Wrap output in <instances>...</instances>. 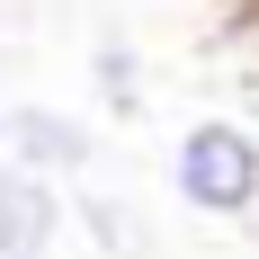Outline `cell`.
I'll return each mask as SVG.
<instances>
[{
	"label": "cell",
	"mask_w": 259,
	"mask_h": 259,
	"mask_svg": "<svg viewBox=\"0 0 259 259\" xmlns=\"http://www.w3.org/2000/svg\"><path fill=\"white\" fill-rule=\"evenodd\" d=\"M0 143H9V161H27L36 179H90L99 170V134L80 125L72 107H54V99H18V107H0Z\"/></svg>",
	"instance_id": "obj_2"
},
{
	"label": "cell",
	"mask_w": 259,
	"mask_h": 259,
	"mask_svg": "<svg viewBox=\"0 0 259 259\" xmlns=\"http://www.w3.org/2000/svg\"><path fill=\"white\" fill-rule=\"evenodd\" d=\"M0 152H9V143H0Z\"/></svg>",
	"instance_id": "obj_7"
},
{
	"label": "cell",
	"mask_w": 259,
	"mask_h": 259,
	"mask_svg": "<svg viewBox=\"0 0 259 259\" xmlns=\"http://www.w3.org/2000/svg\"><path fill=\"white\" fill-rule=\"evenodd\" d=\"M80 224L107 241V259H152V224H134L116 197H99V188H80Z\"/></svg>",
	"instance_id": "obj_5"
},
{
	"label": "cell",
	"mask_w": 259,
	"mask_h": 259,
	"mask_svg": "<svg viewBox=\"0 0 259 259\" xmlns=\"http://www.w3.org/2000/svg\"><path fill=\"white\" fill-rule=\"evenodd\" d=\"M170 197L188 214H206V224L259 214V125H241V116L179 125V143H170Z\"/></svg>",
	"instance_id": "obj_1"
},
{
	"label": "cell",
	"mask_w": 259,
	"mask_h": 259,
	"mask_svg": "<svg viewBox=\"0 0 259 259\" xmlns=\"http://www.w3.org/2000/svg\"><path fill=\"white\" fill-rule=\"evenodd\" d=\"M63 241V188L0 152V259H54Z\"/></svg>",
	"instance_id": "obj_3"
},
{
	"label": "cell",
	"mask_w": 259,
	"mask_h": 259,
	"mask_svg": "<svg viewBox=\"0 0 259 259\" xmlns=\"http://www.w3.org/2000/svg\"><path fill=\"white\" fill-rule=\"evenodd\" d=\"M0 36H9V0H0Z\"/></svg>",
	"instance_id": "obj_6"
},
{
	"label": "cell",
	"mask_w": 259,
	"mask_h": 259,
	"mask_svg": "<svg viewBox=\"0 0 259 259\" xmlns=\"http://www.w3.org/2000/svg\"><path fill=\"white\" fill-rule=\"evenodd\" d=\"M90 80H99V107H107V116H143V63H134L125 36H99Z\"/></svg>",
	"instance_id": "obj_4"
}]
</instances>
